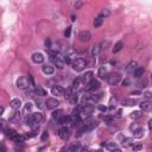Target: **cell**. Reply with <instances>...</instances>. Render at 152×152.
<instances>
[{"mask_svg": "<svg viewBox=\"0 0 152 152\" xmlns=\"http://www.w3.org/2000/svg\"><path fill=\"white\" fill-rule=\"evenodd\" d=\"M145 96L146 98H150L151 96V93H145Z\"/></svg>", "mask_w": 152, "mask_h": 152, "instance_id": "f5cc1de1", "label": "cell"}, {"mask_svg": "<svg viewBox=\"0 0 152 152\" xmlns=\"http://www.w3.org/2000/svg\"><path fill=\"white\" fill-rule=\"evenodd\" d=\"M93 112H94V107L93 106H89V105H84L82 108H81V114L83 117L87 118H89L92 114H93Z\"/></svg>", "mask_w": 152, "mask_h": 152, "instance_id": "9c48e42d", "label": "cell"}, {"mask_svg": "<svg viewBox=\"0 0 152 152\" xmlns=\"http://www.w3.org/2000/svg\"><path fill=\"white\" fill-rule=\"evenodd\" d=\"M90 152H101L100 150H93V151H90Z\"/></svg>", "mask_w": 152, "mask_h": 152, "instance_id": "11a10c76", "label": "cell"}, {"mask_svg": "<svg viewBox=\"0 0 152 152\" xmlns=\"http://www.w3.org/2000/svg\"><path fill=\"white\" fill-rule=\"evenodd\" d=\"M30 84H31V81L30 78L26 77V76H21L17 80V87L21 90H26L30 88Z\"/></svg>", "mask_w": 152, "mask_h": 152, "instance_id": "3957f363", "label": "cell"}, {"mask_svg": "<svg viewBox=\"0 0 152 152\" xmlns=\"http://www.w3.org/2000/svg\"><path fill=\"white\" fill-rule=\"evenodd\" d=\"M31 109H32V103L31 102H27L25 106H24V114H27L31 112Z\"/></svg>", "mask_w": 152, "mask_h": 152, "instance_id": "d6a6232c", "label": "cell"}, {"mask_svg": "<svg viewBox=\"0 0 152 152\" xmlns=\"http://www.w3.org/2000/svg\"><path fill=\"white\" fill-rule=\"evenodd\" d=\"M58 135H60V138L63 139V140H67L70 138V135H71V130L69 129V127L64 126V127H62V129H60L58 131Z\"/></svg>", "mask_w": 152, "mask_h": 152, "instance_id": "52a82bcc", "label": "cell"}, {"mask_svg": "<svg viewBox=\"0 0 152 152\" xmlns=\"http://www.w3.org/2000/svg\"><path fill=\"white\" fill-rule=\"evenodd\" d=\"M132 147H133V151L138 152V151H140V150L143 149V145H141V144H134V145H133Z\"/></svg>", "mask_w": 152, "mask_h": 152, "instance_id": "74e56055", "label": "cell"}, {"mask_svg": "<svg viewBox=\"0 0 152 152\" xmlns=\"http://www.w3.org/2000/svg\"><path fill=\"white\" fill-rule=\"evenodd\" d=\"M106 74H107V70H106V68H105V67H101V68L99 69V76H100L101 78H105Z\"/></svg>", "mask_w": 152, "mask_h": 152, "instance_id": "836d02e7", "label": "cell"}, {"mask_svg": "<svg viewBox=\"0 0 152 152\" xmlns=\"http://www.w3.org/2000/svg\"><path fill=\"white\" fill-rule=\"evenodd\" d=\"M62 114H63V110H62V109H58V110H55V112H54V113H52V118H54V119H57V120H58L60 118H62V117H63Z\"/></svg>", "mask_w": 152, "mask_h": 152, "instance_id": "4dcf8cb0", "label": "cell"}, {"mask_svg": "<svg viewBox=\"0 0 152 152\" xmlns=\"http://www.w3.org/2000/svg\"><path fill=\"white\" fill-rule=\"evenodd\" d=\"M10 106L11 108H13L14 110H18L20 107H21V101L19 99H13L11 102H10Z\"/></svg>", "mask_w": 152, "mask_h": 152, "instance_id": "d6986e66", "label": "cell"}, {"mask_svg": "<svg viewBox=\"0 0 152 152\" xmlns=\"http://www.w3.org/2000/svg\"><path fill=\"white\" fill-rule=\"evenodd\" d=\"M86 64L87 62L83 60V58H76L74 62H73V68L76 70V71H82L84 68H86Z\"/></svg>", "mask_w": 152, "mask_h": 152, "instance_id": "5b68a950", "label": "cell"}, {"mask_svg": "<svg viewBox=\"0 0 152 152\" xmlns=\"http://www.w3.org/2000/svg\"><path fill=\"white\" fill-rule=\"evenodd\" d=\"M137 69H138V64H137V62H135V61H131L126 67V71L129 74H134V71Z\"/></svg>", "mask_w": 152, "mask_h": 152, "instance_id": "9a60e30c", "label": "cell"}, {"mask_svg": "<svg viewBox=\"0 0 152 152\" xmlns=\"http://www.w3.org/2000/svg\"><path fill=\"white\" fill-rule=\"evenodd\" d=\"M100 88V83L99 81H96V80H93V81H90L89 83H88L86 87H84V89L87 93H92V92H95V90H98Z\"/></svg>", "mask_w": 152, "mask_h": 152, "instance_id": "8992f818", "label": "cell"}, {"mask_svg": "<svg viewBox=\"0 0 152 152\" xmlns=\"http://www.w3.org/2000/svg\"><path fill=\"white\" fill-rule=\"evenodd\" d=\"M37 132H38V130L35 129L33 131H31L30 133L26 134V138H33V137H36V135H37Z\"/></svg>", "mask_w": 152, "mask_h": 152, "instance_id": "8d00e7d4", "label": "cell"}, {"mask_svg": "<svg viewBox=\"0 0 152 152\" xmlns=\"http://www.w3.org/2000/svg\"><path fill=\"white\" fill-rule=\"evenodd\" d=\"M102 23H103V18L100 15V17L95 18V20H94V26H95V27H100V26L102 25Z\"/></svg>", "mask_w": 152, "mask_h": 152, "instance_id": "f546056e", "label": "cell"}, {"mask_svg": "<svg viewBox=\"0 0 152 152\" xmlns=\"http://www.w3.org/2000/svg\"><path fill=\"white\" fill-rule=\"evenodd\" d=\"M58 105H60L58 101L56 100V99H54V98H49L45 101V107L48 109H55V108L58 107Z\"/></svg>", "mask_w": 152, "mask_h": 152, "instance_id": "30bf717a", "label": "cell"}, {"mask_svg": "<svg viewBox=\"0 0 152 152\" xmlns=\"http://www.w3.org/2000/svg\"><path fill=\"white\" fill-rule=\"evenodd\" d=\"M109 44H110V42L109 41H103V42H101V44H100V49L101 50H103V49H107V48L109 46Z\"/></svg>", "mask_w": 152, "mask_h": 152, "instance_id": "d590c367", "label": "cell"}, {"mask_svg": "<svg viewBox=\"0 0 152 152\" xmlns=\"http://www.w3.org/2000/svg\"><path fill=\"white\" fill-rule=\"evenodd\" d=\"M42 70H43V73H44L45 75H52V74L55 73L54 67H52V66H49V64L44 66V67L42 68Z\"/></svg>", "mask_w": 152, "mask_h": 152, "instance_id": "44dd1931", "label": "cell"}, {"mask_svg": "<svg viewBox=\"0 0 152 152\" xmlns=\"http://www.w3.org/2000/svg\"><path fill=\"white\" fill-rule=\"evenodd\" d=\"M82 5H83V3H82V1H78L77 4H75V9H76V10H78V9H80V7H81Z\"/></svg>", "mask_w": 152, "mask_h": 152, "instance_id": "f6af8a7d", "label": "cell"}, {"mask_svg": "<svg viewBox=\"0 0 152 152\" xmlns=\"http://www.w3.org/2000/svg\"><path fill=\"white\" fill-rule=\"evenodd\" d=\"M112 119H113L112 117H105V118H103V120H105V121H108V123L112 121Z\"/></svg>", "mask_w": 152, "mask_h": 152, "instance_id": "7dc6e473", "label": "cell"}, {"mask_svg": "<svg viewBox=\"0 0 152 152\" xmlns=\"http://www.w3.org/2000/svg\"><path fill=\"white\" fill-rule=\"evenodd\" d=\"M50 56H51L50 60H51V62L55 64V67H57L58 69H63V68H64V64H66V62H64V56L61 55L60 52H58V54H52V55H50Z\"/></svg>", "mask_w": 152, "mask_h": 152, "instance_id": "7a4b0ae2", "label": "cell"}, {"mask_svg": "<svg viewBox=\"0 0 152 152\" xmlns=\"http://www.w3.org/2000/svg\"><path fill=\"white\" fill-rule=\"evenodd\" d=\"M5 132H6V135H7V137H9L11 140H13L14 143L17 141V139L20 137L19 133H17V131H14V130H12V129H7Z\"/></svg>", "mask_w": 152, "mask_h": 152, "instance_id": "8fae6325", "label": "cell"}, {"mask_svg": "<svg viewBox=\"0 0 152 152\" xmlns=\"http://www.w3.org/2000/svg\"><path fill=\"white\" fill-rule=\"evenodd\" d=\"M31 58H32V62L33 63H37V64H41V63L44 62V56L41 52H35Z\"/></svg>", "mask_w": 152, "mask_h": 152, "instance_id": "5bb4252c", "label": "cell"}, {"mask_svg": "<svg viewBox=\"0 0 152 152\" xmlns=\"http://www.w3.org/2000/svg\"><path fill=\"white\" fill-rule=\"evenodd\" d=\"M130 130H131V131H137V130H138V123H133V124L130 126Z\"/></svg>", "mask_w": 152, "mask_h": 152, "instance_id": "60d3db41", "label": "cell"}, {"mask_svg": "<svg viewBox=\"0 0 152 152\" xmlns=\"http://www.w3.org/2000/svg\"><path fill=\"white\" fill-rule=\"evenodd\" d=\"M141 117V110H135V112H132V113L130 114V118L131 119H138V118H140Z\"/></svg>", "mask_w": 152, "mask_h": 152, "instance_id": "1f68e13d", "label": "cell"}, {"mask_svg": "<svg viewBox=\"0 0 152 152\" xmlns=\"http://www.w3.org/2000/svg\"><path fill=\"white\" fill-rule=\"evenodd\" d=\"M100 45H94L93 48H92V56L93 57H96V56L99 55V52H100Z\"/></svg>", "mask_w": 152, "mask_h": 152, "instance_id": "4316f807", "label": "cell"}, {"mask_svg": "<svg viewBox=\"0 0 152 152\" xmlns=\"http://www.w3.org/2000/svg\"><path fill=\"white\" fill-rule=\"evenodd\" d=\"M102 146H105L110 152H114V151H117L119 149L115 143H102Z\"/></svg>", "mask_w": 152, "mask_h": 152, "instance_id": "ac0fdd59", "label": "cell"}, {"mask_svg": "<svg viewBox=\"0 0 152 152\" xmlns=\"http://www.w3.org/2000/svg\"><path fill=\"white\" fill-rule=\"evenodd\" d=\"M84 87H86V84H84V82H83L82 77H77L75 81H74L73 88H71V89H73L74 93H77V92H80V90H82Z\"/></svg>", "mask_w": 152, "mask_h": 152, "instance_id": "277c9868", "label": "cell"}, {"mask_svg": "<svg viewBox=\"0 0 152 152\" xmlns=\"http://www.w3.org/2000/svg\"><path fill=\"white\" fill-rule=\"evenodd\" d=\"M51 93H52V95H55V96H63V95L66 94L64 89H63L61 86H54L52 89H51Z\"/></svg>", "mask_w": 152, "mask_h": 152, "instance_id": "4fadbf2b", "label": "cell"}, {"mask_svg": "<svg viewBox=\"0 0 152 152\" xmlns=\"http://www.w3.org/2000/svg\"><path fill=\"white\" fill-rule=\"evenodd\" d=\"M1 152H6V147H5L4 144H1Z\"/></svg>", "mask_w": 152, "mask_h": 152, "instance_id": "f907efd6", "label": "cell"}, {"mask_svg": "<svg viewBox=\"0 0 152 152\" xmlns=\"http://www.w3.org/2000/svg\"><path fill=\"white\" fill-rule=\"evenodd\" d=\"M120 80H121V76H120V74H118V73H113L109 76H107V81L110 86H117L120 82Z\"/></svg>", "mask_w": 152, "mask_h": 152, "instance_id": "ba28073f", "label": "cell"}, {"mask_svg": "<svg viewBox=\"0 0 152 152\" xmlns=\"http://www.w3.org/2000/svg\"><path fill=\"white\" fill-rule=\"evenodd\" d=\"M121 145L124 147H131L134 145V141H133V138H124L123 141H121Z\"/></svg>", "mask_w": 152, "mask_h": 152, "instance_id": "ffe728a7", "label": "cell"}, {"mask_svg": "<svg viewBox=\"0 0 152 152\" xmlns=\"http://www.w3.org/2000/svg\"><path fill=\"white\" fill-rule=\"evenodd\" d=\"M108 15H109V11L107 10V9H103L102 10V12H101V17H108Z\"/></svg>", "mask_w": 152, "mask_h": 152, "instance_id": "ab89813d", "label": "cell"}, {"mask_svg": "<svg viewBox=\"0 0 152 152\" xmlns=\"http://www.w3.org/2000/svg\"><path fill=\"white\" fill-rule=\"evenodd\" d=\"M123 105L124 106H134L135 105V100H133V99H125L124 101H123Z\"/></svg>", "mask_w": 152, "mask_h": 152, "instance_id": "f1b7e54d", "label": "cell"}, {"mask_svg": "<svg viewBox=\"0 0 152 152\" xmlns=\"http://www.w3.org/2000/svg\"><path fill=\"white\" fill-rule=\"evenodd\" d=\"M115 103H117V98H110V101H109V109L113 110L115 108Z\"/></svg>", "mask_w": 152, "mask_h": 152, "instance_id": "e575fe53", "label": "cell"}, {"mask_svg": "<svg viewBox=\"0 0 152 152\" xmlns=\"http://www.w3.org/2000/svg\"><path fill=\"white\" fill-rule=\"evenodd\" d=\"M81 152H90V150H89V149H88V147H83Z\"/></svg>", "mask_w": 152, "mask_h": 152, "instance_id": "681fc988", "label": "cell"}, {"mask_svg": "<svg viewBox=\"0 0 152 152\" xmlns=\"http://www.w3.org/2000/svg\"><path fill=\"white\" fill-rule=\"evenodd\" d=\"M19 119H20V113H19V112H14L13 115L10 118V121L11 123H17Z\"/></svg>", "mask_w": 152, "mask_h": 152, "instance_id": "83f0119b", "label": "cell"}, {"mask_svg": "<svg viewBox=\"0 0 152 152\" xmlns=\"http://www.w3.org/2000/svg\"><path fill=\"white\" fill-rule=\"evenodd\" d=\"M58 123L61 125H67V124H71V117H67V115H63L62 118L58 119Z\"/></svg>", "mask_w": 152, "mask_h": 152, "instance_id": "7402d4cb", "label": "cell"}, {"mask_svg": "<svg viewBox=\"0 0 152 152\" xmlns=\"http://www.w3.org/2000/svg\"><path fill=\"white\" fill-rule=\"evenodd\" d=\"M42 120H43V114L42 113H33V114H31L30 117L26 118L25 124L27 126L33 127L35 125H38L39 123H42Z\"/></svg>", "mask_w": 152, "mask_h": 152, "instance_id": "6da1fadb", "label": "cell"}, {"mask_svg": "<svg viewBox=\"0 0 152 152\" xmlns=\"http://www.w3.org/2000/svg\"><path fill=\"white\" fill-rule=\"evenodd\" d=\"M67 152H77V145H71L67 149Z\"/></svg>", "mask_w": 152, "mask_h": 152, "instance_id": "f35d334b", "label": "cell"}, {"mask_svg": "<svg viewBox=\"0 0 152 152\" xmlns=\"http://www.w3.org/2000/svg\"><path fill=\"white\" fill-rule=\"evenodd\" d=\"M140 109L143 112H150L152 109V102L149 101V100H145L140 103Z\"/></svg>", "mask_w": 152, "mask_h": 152, "instance_id": "2e32d148", "label": "cell"}, {"mask_svg": "<svg viewBox=\"0 0 152 152\" xmlns=\"http://www.w3.org/2000/svg\"><path fill=\"white\" fill-rule=\"evenodd\" d=\"M144 134H145V131H144L143 129H138L137 131H134V138H137V139H140L144 137Z\"/></svg>", "mask_w": 152, "mask_h": 152, "instance_id": "d4e9b609", "label": "cell"}, {"mask_svg": "<svg viewBox=\"0 0 152 152\" xmlns=\"http://www.w3.org/2000/svg\"><path fill=\"white\" fill-rule=\"evenodd\" d=\"M99 109H100L101 112H106V110H107V107H105V106H99Z\"/></svg>", "mask_w": 152, "mask_h": 152, "instance_id": "c3c4849f", "label": "cell"}, {"mask_svg": "<svg viewBox=\"0 0 152 152\" xmlns=\"http://www.w3.org/2000/svg\"><path fill=\"white\" fill-rule=\"evenodd\" d=\"M124 48V43L123 42H117L114 44V48H113V52H119Z\"/></svg>", "mask_w": 152, "mask_h": 152, "instance_id": "484cf974", "label": "cell"}, {"mask_svg": "<svg viewBox=\"0 0 152 152\" xmlns=\"http://www.w3.org/2000/svg\"><path fill=\"white\" fill-rule=\"evenodd\" d=\"M64 62L67 63V64H70V63H73V62H71V58L69 57V56H67V55L64 56Z\"/></svg>", "mask_w": 152, "mask_h": 152, "instance_id": "7bdbcfd3", "label": "cell"}, {"mask_svg": "<svg viewBox=\"0 0 152 152\" xmlns=\"http://www.w3.org/2000/svg\"><path fill=\"white\" fill-rule=\"evenodd\" d=\"M92 38V35L89 31H81V32L78 33V39L81 42H89Z\"/></svg>", "mask_w": 152, "mask_h": 152, "instance_id": "7c38bea8", "label": "cell"}, {"mask_svg": "<svg viewBox=\"0 0 152 152\" xmlns=\"http://www.w3.org/2000/svg\"><path fill=\"white\" fill-rule=\"evenodd\" d=\"M35 93H36L37 95H39V96H45V95H46V92L43 89L41 86H37V87L35 88Z\"/></svg>", "mask_w": 152, "mask_h": 152, "instance_id": "603a6c76", "label": "cell"}, {"mask_svg": "<svg viewBox=\"0 0 152 152\" xmlns=\"http://www.w3.org/2000/svg\"><path fill=\"white\" fill-rule=\"evenodd\" d=\"M60 152H66V147H62V149H61V151H60Z\"/></svg>", "mask_w": 152, "mask_h": 152, "instance_id": "db71d44e", "label": "cell"}, {"mask_svg": "<svg viewBox=\"0 0 152 152\" xmlns=\"http://www.w3.org/2000/svg\"><path fill=\"white\" fill-rule=\"evenodd\" d=\"M149 127H150V129L152 130V119H151L150 121H149Z\"/></svg>", "mask_w": 152, "mask_h": 152, "instance_id": "816d5d0a", "label": "cell"}, {"mask_svg": "<svg viewBox=\"0 0 152 152\" xmlns=\"http://www.w3.org/2000/svg\"><path fill=\"white\" fill-rule=\"evenodd\" d=\"M36 103H37V107H39V108H42V107H43V106H42V103H43L42 100H37Z\"/></svg>", "mask_w": 152, "mask_h": 152, "instance_id": "bcb514c9", "label": "cell"}, {"mask_svg": "<svg viewBox=\"0 0 152 152\" xmlns=\"http://www.w3.org/2000/svg\"><path fill=\"white\" fill-rule=\"evenodd\" d=\"M144 73H145V69L144 68H141V67H138V69L134 71V77H137V78H139V77H141L143 75H144Z\"/></svg>", "mask_w": 152, "mask_h": 152, "instance_id": "cb8c5ba5", "label": "cell"}, {"mask_svg": "<svg viewBox=\"0 0 152 152\" xmlns=\"http://www.w3.org/2000/svg\"><path fill=\"white\" fill-rule=\"evenodd\" d=\"M151 78H152V74H151Z\"/></svg>", "mask_w": 152, "mask_h": 152, "instance_id": "9f6ffc18", "label": "cell"}, {"mask_svg": "<svg viewBox=\"0 0 152 152\" xmlns=\"http://www.w3.org/2000/svg\"><path fill=\"white\" fill-rule=\"evenodd\" d=\"M48 138H49V134H48V132H43V134H42V140L45 141Z\"/></svg>", "mask_w": 152, "mask_h": 152, "instance_id": "b9f144b4", "label": "cell"}, {"mask_svg": "<svg viewBox=\"0 0 152 152\" xmlns=\"http://www.w3.org/2000/svg\"><path fill=\"white\" fill-rule=\"evenodd\" d=\"M70 32H71V27H68L66 30V32H64V36L66 37H70Z\"/></svg>", "mask_w": 152, "mask_h": 152, "instance_id": "ee69618b", "label": "cell"}, {"mask_svg": "<svg viewBox=\"0 0 152 152\" xmlns=\"http://www.w3.org/2000/svg\"><path fill=\"white\" fill-rule=\"evenodd\" d=\"M82 77V80H83V82H84V84L87 86L88 83H89L90 81H93V71H87V73L83 75V76H81Z\"/></svg>", "mask_w": 152, "mask_h": 152, "instance_id": "e0dca14e", "label": "cell"}]
</instances>
